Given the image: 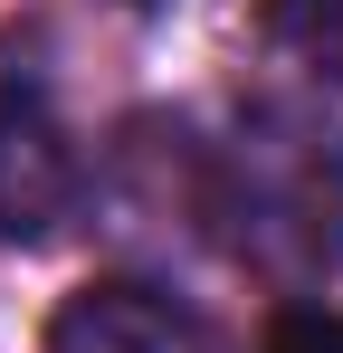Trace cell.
<instances>
[{
	"label": "cell",
	"instance_id": "obj_1",
	"mask_svg": "<svg viewBox=\"0 0 343 353\" xmlns=\"http://www.w3.org/2000/svg\"><path fill=\"white\" fill-rule=\"evenodd\" d=\"M210 220L277 287H315L343 268V134L315 105L258 96L210 153Z\"/></svg>",
	"mask_w": 343,
	"mask_h": 353
},
{
	"label": "cell",
	"instance_id": "obj_2",
	"mask_svg": "<svg viewBox=\"0 0 343 353\" xmlns=\"http://www.w3.org/2000/svg\"><path fill=\"white\" fill-rule=\"evenodd\" d=\"M76 191H86L76 134L48 105V86L10 58L0 67V248H48L76 220Z\"/></svg>",
	"mask_w": 343,
	"mask_h": 353
},
{
	"label": "cell",
	"instance_id": "obj_3",
	"mask_svg": "<svg viewBox=\"0 0 343 353\" xmlns=\"http://www.w3.org/2000/svg\"><path fill=\"white\" fill-rule=\"evenodd\" d=\"M48 353H220V334L163 287L96 277L48 315Z\"/></svg>",
	"mask_w": 343,
	"mask_h": 353
},
{
	"label": "cell",
	"instance_id": "obj_4",
	"mask_svg": "<svg viewBox=\"0 0 343 353\" xmlns=\"http://www.w3.org/2000/svg\"><path fill=\"white\" fill-rule=\"evenodd\" d=\"M267 39H277L305 77L343 86V0H267Z\"/></svg>",
	"mask_w": 343,
	"mask_h": 353
},
{
	"label": "cell",
	"instance_id": "obj_5",
	"mask_svg": "<svg viewBox=\"0 0 343 353\" xmlns=\"http://www.w3.org/2000/svg\"><path fill=\"white\" fill-rule=\"evenodd\" d=\"M267 353H343V315L334 305H286L267 325Z\"/></svg>",
	"mask_w": 343,
	"mask_h": 353
},
{
	"label": "cell",
	"instance_id": "obj_6",
	"mask_svg": "<svg viewBox=\"0 0 343 353\" xmlns=\"http://www.w3.org/2000/svg\"><path fill=\"white\" fill-rule=\"evenodd\" d=\"M124 10H153V0H124Z\"/></svg>",
	"mask_w": 343,
	"mask_h": 353
}]
</instances>
